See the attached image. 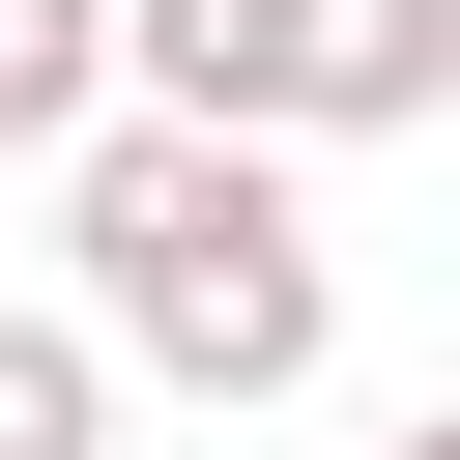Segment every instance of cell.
<instances>
[{"mask_svg":"<svg viewBox=\"0 0 460 460\" xmlns=\"http://www.w3.org/2000/svg\"><path fill=\"white\" fill-rule=\"evenodd\" d=\"M0 460H115V345L0 288Z\"/></svg>","mask_w":460,"mask_h":460,"instance_id":"cell-4","label":"cell"},{"mask_svg":"<svg viewBox=\"0 0 460 460\" xmlns=\"http://www.w3.org/2000/svg\"><path fill=\"white\" fill-rule=\"evenodd\" d=\"M374 460H460V431H374Z\"/></svg>","mask_w":460,"mask_h":460,"instance_id":"cell-5","label":"cell"},{"mask_svg":"<svg viewBox=\"0 0 460 460\" xmlns=\"http://www.w3.org/2000/svg\"><path fill=\"white\" fill-rule=\"evenodd\" d=\"M58 316L115 345V374H172V402H316V345H345V259H316V201H288V144H201V115H86L58 144Z\"/></svg>","mask_w":460,"mask_h":460,"instance_id":"cell-1","label":"cell"},{"mask_svg":"<svg viewBox=\"0 0 460 460\" xmlns=\"http://www.w3.org/2000/svg\"><path fill=\"white\" fill-rule=\"evenodd\" d=\"M115 115H201V144H431L460 115V0H115Z\"/></svg>","mask_w":460,"mask_h":460,"instance_id":"cell-2","label":"cell"},{"mask_svg":"<svg viewBox=\"0 0 460 460\" xmlns=\"http://www.w3.org/2000/svg\"><path fill=\"white\" fill-rule=\"evenodd\" d=\"M115 115V0H0V172H58Z\"/></svg>","mask_w":460,"mask_h":460,"instance_id":"cell-3","label":"cell"}]
</instances>
